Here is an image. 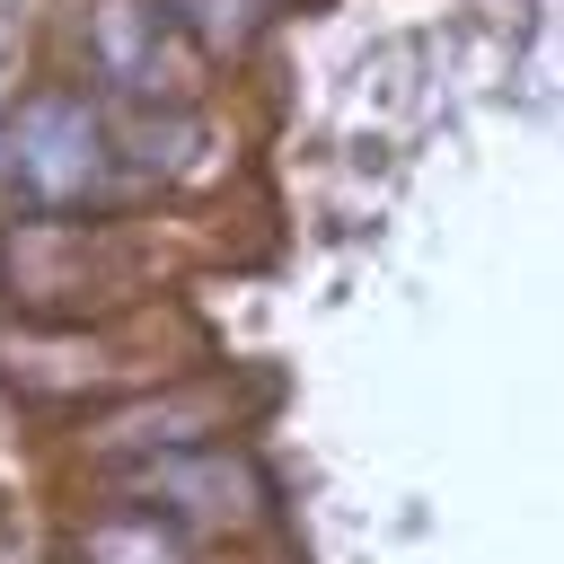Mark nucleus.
Returning <instances> with one entry per match:
<instances>
[{"label": "nucleus", "instance_id": "1", "mask_svg": "<svg viewBox=\"0 0 564 564\" xmlns=\"http://www.w3.org/2000/svg\"><path fill=\"white\" fill-rule=\"evenodd\" d=\"M0 176H9L18 203H35V212L88 203V194L106 185V123H97V106L70 97V88L26 97V106L9 115V132H0Z\"/></svg>", "mask_w": 564, "mask_h": 564}, {"label": "nucleus", "instance_id": "2", "mask_svg": "<svg viewBox=\"0 0 564 564\" xmlns=\"http://www.w3.org/2000/svg\"><path fill=\"white\" fill-rule=\"evenodd\" d=\"M141 485H150L167 511H194V520H212V529H247L256 502H264L256 467H238V458H159Z\"/></svg>", "mask_w": 564, "mask_h": 564}, {"label": "nucleus", "instance_id": "3", "mask_svg": "<svg viewBox=\"0 0 564 564\" xmlns=\"http://www.w3.org/2000/svg\"><path fill=\"white\" fill-rule=\"evenodd\" d=\"M88 564H194V555L159 511H115L88 529Z\"/></svg>", "mask_w": 564, "mask_h": 564}, {"label": "nucleus", "instance_id": "4", "mask_svg": "<svg viewBox=\"0 0 564 564\" xmlns=\"http://www.w3.org/2000/svg\"><path fill=\"white\" fill-rule=\"evenodd\" d=\"M150 35H159L150 9H132V0H106V9H97V53H106V70L132 79V88H150Z\"/></svg>", "mask_w": 564, "mask_h": 564}, {"label": "nucleus", "instance_id": "5", "mask_svg": "<svg viewBox=\"0 0 564 564\" xmlns=\"http://www.w3.org/2000/svg\"><path fill=\"white\" fill-rule=\"evenodd\" d=\"M176 18H194L203 44H247L256 35V0H185Z\"/></svg>", "mask_w": 564, "mask_h": 564}]
</instances>
